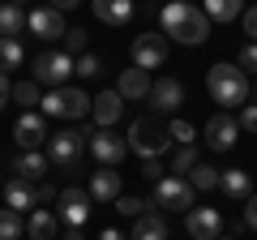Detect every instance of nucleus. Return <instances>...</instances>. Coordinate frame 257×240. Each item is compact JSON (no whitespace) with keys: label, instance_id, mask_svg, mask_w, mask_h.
I'll list each match as a JSON object with an SVG mask.
<instances>
[{"label":"nucleus","instance_id":"f257e3e1","mask_svg":"<svg viewBox=\"0 0 257 240\" xmlns=\"http://www.w3.org/2000/svg\"><path fill=\"white\" fill-rule=\"evenodd\" d=\"M159 18H163V35L172 39V43L197 47V43L210 39V18H206L197 5H189V0H167L163 9H159Z\"/></svg>","mask_w":257,"mask_h":240},{"label":"nucleus","instance_id":"f03ea898","mask_svg":"<svg viewBox=\"0 0 257 240\" xmlns=\"http://www.w3.org/2000/svg\"><path fill=\"white\" fill-rule=\"evenodd\" d=\"M206 90H210L214 103H223V107H244L248 103V73L240 65H214L210 77H206Z\"/></svg>","mask_w":257,"mask_h":240},{"label":"nucleus","instance_id":"7ed1b4c3","mask_svg":"<svg viewBox=\"0 0 257 240\" xmlns=\"http://www.w3.org/2000/svg\"><path fill=\"white\" fill-rule=\"evenodd\" d=\"M128 150H138L142 159H163L167 155V146H172V138H167V129L159 125L155 116H142V120H133L128 125Z\"/></svg>","mask_w":257,"mask_h":240},{"label":"nucleus","instance_id":"20e7f679","mask_svg":"<svg viewBox=\"0 0 257 240\" xmlns=\"http://www.w3.org/2000/svg\"><path fill=\"white\" fill-rule=\"evenodd\" d=\"M43 116H64V120H82L90 116V94L77 90V86H60V90L43 94Z\"/></svg>","mask_w":257,"mask_h":240},{"label":"nucleus","instance_id":"39448f33","mask_svg":"<svg viewBox=\"0 0 257 240\" xmlns=\"http://www.w3.org/2000/svg\"><path fill=\"white\" fill-rule=\"evenodd\" d=\"M86 138H90V133H77V129L52 133V138H47V163L77 167V163H82V155H86Z\"/></svg>","mask_w":257,"mask_h":240},{"label":"nucleus","instance_id":"423d86ee","mask_svg":"<svg viewBox=\"0 0 257 240\" xmlns=\"http://www.w3.org/2000/svg\"><path fill=\"white\" fill-rule=\"evenodd\" d=\"M150 206H163V210H193V185L184 180V176H163V180H155Z\"/></svg>","mask_w":257,"mask_h":240},{"label":"nucleus","instance_id":"0eeeda50","mask_svg":"<svg viewBox=\"0 0 257 240\" xmlns=\"http://www.w3.org/2000/svg\"><path fill=\"white\" fill-rule=\"evenodd\" d=\"M69 73H73V56H64V52H43V56H35V82H39V86L60 90V86L69 82Z\"/></svg>","mask_w":257,"mask_h":240},{"label":"nucleus","instance_id":"6e6552de","mask_svg":"<svg viewBox=\"0 0 257 240\" xmlns=\"http://www.w3.org/2000/svg\"><path fill=\"white\" fill-rule=\"evenodd\" d=\"M90 202H94V197L86 193V189H64V193L56 197V206H60L56 219H60L64 227H82V223L90 219Z\"/></svg>","mask_w":257,"mask_h":240},{"label":"nucleus","instance_id":"1a4fd4ad","mask_svg":"<svg viewBox=\"0 0 257 240\" xmlns=\"http://www.w3.org/2000/svg\"><path fill=\"white\" fill-rule=\"evenodd\" d=\"M133 65L138 69H163L167 65V35H138L133 39Z\"/></svg>","mask_w":257,"mask_h":240},{"label":"nucleus","instance_id":"9d476101","mask_svg":"<svg viewBox=\"0 0 257 240\" xmlns=\"http://www.w3.org/2000/svg\"><path fill=\"white\" fill-rule=\"evenodd\" d=\"M184 227L193 240H214L223 236V214L214 206H193V210H184Z\"/></svg>","mask_w":257,"mask_h":240},{"label":"nucleus","instance_id":"9b49d317","mask_svg":"<svg viewBox=\"0 0 257 240\" xmlns=\"http://www.w3.org/2000/svg\"><path fill=\"white\" fill-rule=\"evenodd\" d=\"M86 146H90V155L99 159L103 167H116L120 159L128 155V142H124V138H116L111 129H103V133H90V138H86Z\"/></svg>","mask_w":257,"mask_h":240},{"label":"nucleus","instance_id":"f8f14e48","mask_svg":"<svg viewBox=\"0 0 257 240\" xmlns=\"http://www.w3.org/2000/svg\"><path fill=\"white\" fill-rule=\"evenodd\" d=\"M13 138H18L22 150H39V146L47 142V120H43V111H22L18 125H13Z\"/></svg>","mask_w":257,"mask_h":240},{"label":"nucleus","instance_id":"ddd939ff","mask_svg":"<svg viewBox=\"0 0 257 240\" xmlns=\"http://www.w3.org/2000/svg\"><path fill=\"white\" fill-rule=\"evenodd\" d=\"M26 26L35 39H60L64 35V18L60 9H52V5H43V9H30L26 13Z\"/></svg>","mask_w":257,"mask_h":240},{"label":"nucleus","instance_id":"4468645a","mask_svg":"<svg viewBox=\"0 0 257 240\" xmlns=\"http://www.w3.org/2000/svg\"><path fill=\"white\" fill-rule=\"evenodd\" d=\"M90 116H94V125H99V129H111V125L124 116V99H120V90L94 94V99H90Z\"/></svg>","mask_w":257,"mask_h":240},{"label":"nucleus","instance_id":"2eb2a0df","mask_svg":"<svg viewBox=\"0 0 257 240\" xmlns=\"http://www.w3.org/2000/svg\"><path fill=\"white\" fill-rule=\"evenodd\" d=\"M240 138V125L223 111V116H210L206 120V142H210V150H231Z\"/></svg>","mask_w":257,"mask_h":240},{"label":"nucleus","instance_id":"dca6fc26","mask_svg":"<svg viewBox=\"0 0 257 240\" xmlns=\"http://www.w3.org/2000/svg\"><path fill=\"white\" fill-rule=\"evenodd\" d=\"M184 103V86L176 82V77H159V82H150V107L155 111H176Z\"/></svg>","mask_w":257,"mask_h":240},{"label":"nucleus","instance_id":"f3484780","mask_svg":"<svg viewBox=\"0 0 257 240\" xmlns=\"http://www.w3.org/2000/svg\"><path fill=\"white\" fill-rule=\"evenodd\" d=\"M5 206H9V210H30V206H39V193H35V185H30V180H18V176H13V180H5Z\"/></svg>","mask_w":257,"mask_h":240},{"label":"nucleus","instance_id":"a211bd4d","mask_svg":"<svg viewBox=\"0 0 257 240\" xmlns=\"http://www.w3.org/2000/svg\"><path fill=\"white\" fill-rule=\"evenodd\" d=\"M86 193H90L94 202H116V197H120V172H116V167H103V172H94Z\"/></svg>","mask_w":257,"mask_h":240},{"label":"nucleus","instance_id":"6ab92c4d","mask_svg":"<svg viewBox=\"0 0 257 240\" xmlns=\"http://www.w3.org/2000/svg\"><path fill=\"white\" fill-rule=\"evenodd\" d=\"M133 13H138V5H133V0H94V18L107 22V26H124Z\"/></svg>","mask_w":257,"mask_h":240},{"label":"nucleus","instance_id":"aec40b11","mask_svg":"<svg viewBox=\"0 0 257 240\" xmlns=\"http://www.w3.org/2000/svg\"><path fill=\"white\" fill-rule=\"evenodd\" d=\"M120 99H150V73L146 69H124V73H120Z\"/></svg>","mask_w":257,"mask_h":240},{"label":"nucleus","instance_id":"412c9836","mask_svg":"<svg viewBox=\"0 0 257 240\" xmlns=\"http://www.w3.org/2000/svg\"><path fill=\"white\" fill-rule=\"evenodd\" d=\"M13 172H18V180H30V185H39L47 172V155H39V150H22L18 159H13Z\"/></svg>","mask_w":257,"mask_h":240},{"label":"nucleus","instance_id":"4be33fe9","mask_svg":"<svg viewBox=\"0 0 257 240\" xmlns=\"http://www.w3.org/2000/svg\"><path fill=\"white\" fill-rule=\"evenodd\" d=\"M26 231H30V240H52L56 231H60V219H56V210H30V219H26Z\"/></svg>","mask_w":257,"mask_h":240},{"label":"nucleus","instance_id":"5701e85b","mask_svg":"<svg viewBox=\"0 0 257 240\" xmlns=\"http://www.w3.org/2000/svg\"><path fill=\"white\" fill-rule=\"evenodd\" d=\"M22 30H26V9L13 5V0H5L0 5V39H18Z\"/></svg>","mask_w":257,"mask_h":240},{"label":"nucleus","instance_id":"b1692460","mask_svg":"<svg viewBox=\"0 0 257 240\" xmlns=\"http://www.w3.org/2000/svg\"><path fill=\"white\" fill-rule=\"evenodd\" d=\"M128 240H167L163 214H142V219L133 223V236H128Z\"/></svg>","mask_w":257,"mask_h":240},{"label":"nucleus","instance_id":"393cba45","mask_svg":"<svg viewBox=\"0 0 257 240\" xmlns=\"http://www.w3.org/2000/svg\"><path fill=\"white\" fill-rule=\"evenodd\" d=\"M202 13L210 22H231L244 13V0H202Z\"/></svg>","mask_w":257,"mask_h":240},{"label":"nucleus","instance_id":"a878e982","mask_svg":"<svg viewBox=\"0 0 257 240\" xmlns=\"http://www.w3.org/2000/svg\"><path fill=\"white\" fill-rule=\"evenodd\" d=\"M219 189L227 197H248L253 193V180H248V172H236L231 167V172H219Z\"/></svg>","mask_w":257,"mask_h":240},{"label":"nucleus","instance_id":"bb28decb","mask_svg":"<svg viewBox=\"0 0 257 240\" xmlns=\"http://www.w3.org/2000/svg\"><path fill=\"white\" fill-rule=\"evenodd\" d=\"M26 52H22L18 39H0V73H9V69H22Z\"/></svg>","mask_w":257,"mask_h":240},{"label":"nucleus","instance_id":"cd10ccee","mask_svg":"<svg viewBox=\"0 0 257 240\" xmlns=\"http://www.w3.org/2000/svg\"><path fill=\"white\" fill-rule=\"evenodd\" d=\"M184 180H189V185L197 189V193H206V189H219V167H206V163H197L189 176H184Z\"/></svg>","mask_w":257,"mask_h":240},{"label":"nucleus","instance_id":"c85d7f7f","mask_svg":"<svg viewBox=\"0 0 257 240\" xmlns=\"http://www.w3.org/2000/svg\"><path fill=\"white\" fill-rule=\"evenodd\" d=\"M22 231H26L22 214L9 210V206H0V240H22Z\"/></svg>","mask_w":257,"mask_h":240},{"label":"nucleus","instance_id":"c756f323","mask_svg":"<svg viewBox=\"0 0 257 240\" xmlns=\"http://www.w3.org/2000/svg\"><path fill=\"white\" fill-rule=\"evenodd\" d=\"M193 167H197V150H193V146H176V155H172V172H176V176H189Z\"/></svg>","mask_w":257,"mask_h":240},{"label":"nucleus","instance_id":"7c9ffc66","mask_svg":"<svg viewBox=\"0 0 257 240\" xmlns=\"http://www.w3.org/2000/svg\"><path fill=\"white\" fill-rule=\"evenodd\" d=\"M13 103L30 111V103H39V82H13Z\"/></svg>","mask_w":257,"mask_h":240},{"label":"nucleus","instance_id":"2f4dec72","mask_svg":"<svg viewBox=\"0 0 257 240\" xmlns=\"http://www.w3.org/2000/svg\"><path fill=\"white\" fill-rule=\"evenodd\" d=\"M193 133L197 129H193L189 120H172V125H167V138H172L176 146H193Z\"/></svg>","mask_w":257,"mask_h":240},{"label":"nucleus","instance_id":"473e14b6","mask_svg":"<svg viewBox=\"0 0 257 240\" xmlns=\"http://www.w3.org/2000/svg\"><path fill=\"white\" fill-rule=\"evenodd\" d=\"M146 206H150V202H142V197H124V193L116 197V210L124 214V219H142V214H146Z\"/></svg>","mask_w":257,"mask_h":240},{"label":"nucleus","instance_id":"72a5a7b5","mask_svg":"<svg viewBox=\"0 0 257 240\" xmlns=\"http://www.w3.org/2000/svg\"><path fill=\"white\" fill-rule=\"evenodd\" d=\"M64 56H86V30H64Z\"/></svg>","mask_w":257,"mask_h":240},{"label":"nucleus","instance_id":"f704fd0d","mask_svg":"<svg viewBox=\"0 0 257 240\" xmlns=\"http://www.w3.org/2000/svg\"><path fill=\"white\" fill-rule=\"evenodd\" d=\"M73 73L77 77H99L103 73V60H99V56H77V60H73Z\"/></svg>","mask_w":257,"mask_h":240},{"label":"nucleus","instance_id":"c9c22d12","mask_svg":"<svg viewBox=\"0 0 257 240\" xmlns=\"http://www.w3.org/2000/svg\"><path fill=\"white\" fill-rule=\"evenodd\" d=\"M236 125H240V129H244V133H257V103H244V107H240Z\"/></svg>","mask_w":257,"mask_h":240},{"label":"nucleus","instance_id":"e433bc0d","mask_svg":"<svg viewBox=\"0 0 257 240\" xmlns=\"http://www.w3.org/2000/svg\"><path fill=\"white\" fill-rule=\"evenodd\" d=\"M142 176L146 180H163V163L159 159H142Z\"/></svg>","mask_w":257,"mask_h":240},{"label":"nucleus","instance_id":"4c0bfd02","mask_svg":"<svg viewBox=\"0 0 257 240\" xmlns=\"http://www.w3.org/2000/svg\"><path fill=\"white\" fill-rule=\"evenodd\" d=\"M240 69H244V73L253 69V73H257V43H248L244 52H240Z\"/></svg>","mask_w":257,"mask_h":240},{"label":"nucleus","instance_id":"58836bf2","mask_svg":"<svg viewBox=\"0 0 257 240\" xmlns=\"http://www.w3.org/2000/svg\"><path fill=\"white\" fill-rule=\"evenodd\" d=\"M244 202H248V206H244V227H253V231H257V193H248Z\"/></svg>","mask_w":257,"mask_h":240},{"label":"nucleus","instance_id":"ea45409f","mask_svg":"<svg viewBox=\"0 0 257 240\" xmlns=\"http://www.w3.org/2000/svg\"><path fill=\"white\" fill-rule=\"evenodd\" d=\"M9 99H13V82H9V73H0V111L9 107Z\"/></svg>","mask_w":257,"mask_h":240},{"label":"nucleus","instance_id":"a19ab883","mask_svg":"<svg viewBox=\"0 0 257 240\" xmlns=\"http://www.w3.org/2000/svg\"><path fill=\"white\" fill-rule=\"evenodd\" d=\"M244 35L257 43V5H253V9H244Z\"/></svg>","mask_w":257,"mask_h":240},{"label":"nucleus","instance_id":"79ce46f5","mask_svg":"<svg viewBox=\"0 0 257 240\" xmlns=\"http://www.w3.org/2000/svg\"><path fill=\"white\" fill-rule=\"evenodd\" d=\"M35 193H39V206H47V202H56V197H60V193H56L52 185H43V180L35 185Z\"/></svg>","mask_w":257,"mask_h":240},{"label":"nucleus","instance_id":"37998d69","mask_svg":"<svg viewBox=\"0 0 257 240\" xmlns=\"http://www.w3.org/2000/svg\"><path fill=\"white\" fill-rule=\"evenodd\" d=\"M82 0H52V9H60V13H69V9H77Z\"/></svg>","mask_w":257,"mask_h":240},{"label":"nucleus","instance_id":"c03bdc74","mask_svg":"<svg viewBox=\"0 0 257 240\" xmlns=\"http://www.w3.org/2000/svg\"><path fill=\"white\" fill-rule=\"evenodd\" d=\"M99 240H128L124 231H116V227H107V231H99Z\"/></svg>","mask_w":257,"mask_h":240},{"label":"nucleus","instance_id":"a18cd8bd","mask_svg":"<svg viewBox=\"0 0 257 240\" xmlns=\"http://www.w3.org/2000/svg\"><path fill=\"white\" fill-rule=\"evenodd\" d=\"M64 240H86V236H82V227H64Z\"/></svg>","mask_w":257,"mask_h":240},{"label":"nucleus","instance_id":"49530a36","mask_svg":"<svg viewBox=\"0 0 257 240\" xmlns=\"http://www.w3.org/2000/svg\"><path fill=\"white\" fill-rule=\"evenodd\" d=\"M214 240H236V236H214Z\"/></svg>","mask_w":257,"mask_h":240},{"label":"nucleus","instance_id":"de8ad7c7","mask_svg":"<svg viewBox=\"0 0 257 240\" xmlns=\"http://www.w3.org/2000/svg\"><path fill=\"white\" fill-rule=\"evenodd\" d=\"M13 5H22V0H13Z\"/></svg>","mask_w":257,"mask_h":240},{"label":"nucleus","instance_id":"09e8293b","mask_svg":"<svg viewBox=\"0 0 257 240\" xmlns=\"http://www.w3.org/2000/svg\"><path fill=\"white\" fill-rule=\"evenodd\" d=\"M253 94H257V86H253Z\"/></svg>","mask_w":257,"mask_h":240}]
</instances>
